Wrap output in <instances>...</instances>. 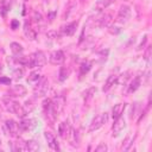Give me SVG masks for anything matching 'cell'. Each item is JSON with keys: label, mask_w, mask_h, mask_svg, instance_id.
Returning <instances> with one entry per match:
<instances>
[{"label": "cell", "mask_w": 152, "mask_h": 152, "mask_svg": "<svg viewBox=\"0 0 152 152\" xmlns=\"http://www.w3.org/2000/svg\"><path fill=\"white\" fill-rule=\"evenodd\" d=\"M46 63V57L45 53L42 51H37L31 53L30 56H27V62L25 66L28 68H42L44 66V64Z\"/></svg>", "instance_id": "cell-1"}, {"label": "cell", "mask_w": 152, "mask_h": 152, "mask_svg": "<svg viewBox=\"0 0 152 152\" xmlns=\"http://www.w3.org/2000/svg\"><path fill=\"white\" fill-rule=\"evenodd\" d=\"M4 106H5V108H6V110H8L10 113H13V114H15V115H18L19 118H25L26 116V110H25V108L21 106V104H19L18 102H15V101H13V100H11V99H4Z\"/></svg>", "instance_id": "cell-2"}, {"label": "cell", "mask_w": 152, "mask_h": 152, "mask_svg": "<svg viewBox=\"0 0 152 152\" xmlns=\"http://www.w3.org/2000/svg\"><path fill=\"white\" fill-rule=\"evenodd\" d=\"M43 110H44V113H45L46 119H48L51 124H53L55 120H56V118H57V115H56V113H55V110H53L52 100H51V99H45V100L43 101Z\"/></svg>", "instance_id": "cell-3"}, {"label": "cell", "mask_w": 152, "mask_h": 152, "mask_svg": "<svg viewBox=\"0 0 152 152\" xmlns=\"http://www.w3.org/2000/svg\"><path fill=\"white\" fill-rule=\"evenodd\" d=\"M107 121H108V114L107 113H103V114H100V115L95 116L94 120L91 121L90 126H89V132H94V131L101 128Z\"/></svg>", "instance_id": "cell-4"}, {"label": "cell", "mask_w": 152, "mask_h": 152, "mask_svg": "<svg viewBox=\"0 0 152 152\" xmlns=\"http://www.w3.org/2000/svg\"><path fill=\"white\" fill-rule=\"evenodd\" d=\"M48 89H49V81L45 77H43L40 80V82L34 86V96L36 97L44 96L48 93Z\"/></svg>", "instance_id": "cell-5"}, {"label": "cell", "mask_w": 152, "mask_h": 152, "mask_svg": "<svg viewBox=\"0 0 152 152\" xmlns=\"http://www.w3.org/2000/svg\"><path fill=\"white\" fill-rule=\"evenodd\" d=\"M65 57H64V52L62 50H56L53 52L50 53L49 56V62L53 65H61L64 62Z\"/></svg>", "instance_id": "cell-6"}, {"label": "cell", "mask_w": 152, "mask_h": 152, "mask_svg": "<svg viewBox=\"0 0 152 152\" xmlns=\"http://www.w3.org/2000/svg\"><path fill=\"white\" fill-rule=\"evenodd\" d=\"M36 126H37V120H34V119H25L19 124V129L21 132H27V131L33 129Z\"/></svg>", "instance_id": "cell-7"}, {"label": "cell", "mask_w": 152, "mask_h": 152, "mask_svg": "<svg viewBox=\"0 0 152 152\" xmlns=\"http://www.w3.org/2000/svg\"><path fill=\"white\" fill-rule=\"evenodd\" d=\"M10 96H15V97H21L26 95V88L21 84H15L10 88Z\"/></svg>", "instance_id": "cell-8"}, {"label": "cell", "mask_w": 152, "mask_h": 152, "mask_svg": "<svg viewBox=\"0 0 152 152\" xmlns=\"http://www.w3.org/2000/svg\"><path fill=\"white\" fill-rule=\"evenodd\" d=\"M70 131H71V127L69 125L68 121H62L58 126V134L61 138L63 139H68L69 134H70Z\"/></svg>", "instance_id": "cell-9"}, {"label": "cell", "mask_w": 152, "mask_h": 152, "mask_svg": "<svg viewBox=\"0 0 152 152\" xmlns=\"http://www.w3.org/2000/svg\"><path fill=\"white\" fill-rule=\"evenodd\" d=\"M5 126H6V128H7V131L11 135H13V137L18 135V133L20 131L19 129V124H17L14 120H6Z\"/></svg>", "instance_id": "cell-10"}, {"label": "cell", "mask_w": 152, "mask_h": 152, "mask_svg": "<svg viewBox=\"0 0 152 152\" xmlns=\"http://www.w3.org/2000/svg\"><path fill=\"white\" fill-rule=\"evenodd\" d=\"M52 107H53V110L56 113V115L58 116V114L63 110L64 108V97L62 96H56L53 100H52Z\"/></svg>", "instance_id": "cell-11"}, {"label": "cell", "mask_w": 152, "mask_h": 152, "mask_svg": "<svg viewBox=\"0 0 152 152\" xmlns=\"http://www.w3.org/2000/svg\"><path fill=\"white\" fill-rule=\"evenodd\" d=\"M44 137H45V139H46V141H48V145H49V147H50L51 150H55V151H58V150H59L58 142H57V140H56V138L53 137L52 133L45 132V133H44Z\"/></svg>", "instance_id": "cell-12"}, {"label": "cell", "mask_w": 152, "mask_h": 152, "mask_svg": "<svg viewBox=\"0 0 152 152\" xmlns=\"http://www.w3.org/2000/svg\"><path fill=\"white\" fill-rule=\"evenodd\" d=\"M131 17V8L127 5H122L119 10V14H118V19L119 21H126L128 18Z\"/></svg>", "instance_id": "cell-13"}, {"label": "cell", "mask_w": 152, "mask_h": 152, "mask_svg": "<svg viewBox=\"0 0 152 152\" xmlns=\"http://www.w3.org/2000/svg\"><path fill=\"white\" fill-rule=\"evenodd\" d=\"M77 25H78V21H72V23H70V24H66L65 26L62 27L63 34H65V36H72V34L76 32Z\"/></svg>", "instance_id": "cell-14"}, {"label": "cell", "mask_w": 152, "mask_h": 152, "mask_svg": "<svg viewBox=\"0 0 152 152\" xmlns=\"http://www.w3.org/2000/svg\"><path fill=\"white\" fill-rule=\"evenodd\" d=\"M42 78H43V76H42V74L39 71H32L27 77V83H30V84H32L34 87L36 84H38L40 82Z\"/></svg>", "instance_id": "cell-15"}, {"label": "cell", "mask_w": 152, "mask_h": 152, "mask_svg": "<svg viewBox=\"0 0 152 152\" xmlns=\"http://www.w3.org/2000/svg\"><path fill=\"white\" fill-rule=\"evenodd\" d=\"M125 107H126V103H116V104H114V107L112 109V116H113L114 120L122 115Z\"/></svg>", "instance_id": "cell-16"}, {"label": "cell", "mask_w": 152, "mask_h": 152, "mask_svg": "<svg viewBox=\"0 0 152 152\" xmlns=\"http://www.w3.org/2000/svg\"><path fill=\"white\" fill-rule=\"evenodd\" d=\"M24 33H25V36H26L28 39H31V40H33V39L37 38V32L32 28V26H31V24H30L28 21H26L25 25H24Z\"/></svg>", "instance_id": "cell-17"}, {"label": "cell", "mask_w": 152, "mask_h": 152, "mask_svg": "<svg viewBox=\"0 0 152 152\" xmlns=\"http://www.w3.org/2000/svg\"><path fill=\"white\" fill-rule=\"evenodd\" d=\"M125 126H126V122H125V120L120 116V118H118V119H115V122H114V125H113V133L114 134H118V133H120L124 128H125Z\"/></svg>", "instance_id": "cell-18"}, {"label": "cell", "mask_w": 152, "mask_h": 152, "mask_svg": "<svg viewBox=\"0 0 152 152\" xmlns=\"http://www.w3.org/2000/svg\"><path fill=\"white\" fill-rule=\"evenodd\" d=\"M112 21H113L112 14L110 13H106L104 15H102L99 19V26H101V27H108V26H110Z\"/></svg>", "instance_id": "cell-19"}, {"label": "cell", "mask_w": 152, "mask_h": 152, "mask_svg": "<svg viewBox=\"0 0 152 152\" xmlns=\"http://www.w3.org/2000/svg\"><path fill=\"white\" fill-rule=\"evenodd\" d=\"M68 139L70 140V144H71L72 146L78 147V145H80V138H78V132H77V131H75V129L71 128Z\"/></svg>", "instance_id": "cell-20"}, {"label": "cell", "mask_w": 152, "mask_h": 152, "mask_svg": "<svg viewBox=\"0 0 152 152\" xmlns=\"http://www.w3.org/2000/svg\"><path fill=\"white\" fill-rule=\"evenodd\" d=\"M118 83V75H110L108 78H107V82L106 84L103 86V91H108L114 84Z\"/></svg>", "instance_id": "cell-21"}, {"label": "cell", "mask_w": 152, "mask_h": 152, "mask_svg": "<svg viewBox=\"0 0 152 152\" xmlns=\"http://www.w3.org/2000/svg\"><path fill=\"white\" fill-rule=\"evenodd\" d=\"M140 83H141V81H140V76H137L135 78H133V81L131 82V84H129V87H128L127 93H128V94L134 93V91L140 87Z\"/></svg>", "instance_id": "cell-22"}, {"label": "cell", "mask_w": 152, "mask_h": 152, "mask_svg": "<svg viewBox=\"0 0 152 152\" xmlns=\"http://www.w3.org/2000/svg\"><path fill=\"white\" fill-rule=\"evenodd\" d=\"M12 150H13V151H27L26 141H24V140H21V139H18L15 142H13Z\"/></svg>", "instance_id": "cell-23"}, {"label": "cell", "mask_w": 152, "mask_h": 152, "mask_svg": "<svg viewBox=\"0 0 152 152\" xmlns=\"http://www.w3.org/2000/svg\"><path fill=\"white\" fill-rule=\"evenodd\" d=\"M115 0H97V2L95 4V8L97 11H103L104 8H107L110 4H113Z\"/></svg>", "instance_id": "cell-24"}, {"label": "cell", "mask_w": 152, "mask_h": 152, "mask_svg": "<svg viewBox=\"0 0 152 152\" xmlns=\"http://www.w3.org/2000/svg\"><path fill=\"white\" fill-rule=\"evenodd\" d=\"M90 69H91V62H89V61L82 62L81 65H80V76H81V77L84 76Z\"/></svg>", "instance_id": "cell-25"}, {"label": "cell", "mask_w": 152, "mask_h": 152, "mask_svg": "<svg viewBox=\"0 0 152 152\" xmlns=\"http://www.w3.org/2000/svg\"><path fill=\"white\" fill-rule=\"evenodd\" d=\"M10 48H11V51H12V53H13L14 56H19V55L23 53V46H21L19 43H17V42L11 43Z\"/></svg>", "instance_id": "cell-26"}, {"label": "cell", "mask_w": 152, "mask_h": 152, "mask_svg": "<svg viewBox=\"0 0 152 152\" xmlns=\"http://www.w3.org/2000/svg\"><path fill=\"white\" fill-rule=\"evenodd\" d=\"M26 146H27V151H31V152L38 151V148H39V144L36 140H27Z\"/></svg>", "instance_id": "cell-27"}, {"label": "cell", "mask_w": 152, "mask_h": 152, "mask_svg": "<svg viewBox=\"0 0 152 152\" xmlns=\"http://www.w3.org/2000/svg\"><path fill=\"white\" fill-rule=\"evenodd\" d=\"M76 7H77V2H75L74 0H71L70 1V4H69V7H68V10H66V13H65V18H69L74 12H75V10H76Z\"/></svg>", "instance_id": "cell-28"}, {"label": "cell", "mask_w": 152, "mask_h": 152, "mask_svg": "<svg viewBox=\"0 0 152 152\" xmlns=\"http://www.w3.org/2000/svg\"><path fill=\"white\" fill-rule=\"evenodd\" d=\"M12 76L14 80H20L23 76H24V69L23 68H17L13 72H12Z\"/></svg>", "instance_id": "cell-29"}, {"label": "cell", "mask_w": 152, "mask_h": 152, "mask_svg": "<svg viewBox=\"0 0 152 152\" xmlns=\"http://www.w3.org/2000/svg\"><path fill=\"white\" fill-rule=\"evenodd\" d=\"M129 75H131V71H126V72H124L122 75L118 76V83L120 82V83L125 84V83H126V81L129 78Z\"/></svg>", "instance_id": "cell-30"}, {"label": "cell", "mask_w": 152, "mask_h": 152, "mask_svg": "<svg viewBox=\"0 0 152 152\" xmlns=\"http://www.w3.org/2000/svg\"><path fill=\"white\" fill-rule=\"evenodd\" d=\"M68 74H69V71L66 70V68L62 66V68L59 69V81H64V80L68 77Z\"/></svg>", "instance_id": "cell-31"}, {"label": "cell", "mask_w": 152, "mask_h": 152, "mask_svg": "<svg viewBox=\"0 0 152 152\" xmlns=\"http://www.w3.org/2000/svg\"><path fill=\"white\" fill-rule=\"evenodd\" d=\"M24 108H25L26 113H30V112H32V110L34 109V104H33V101H32V100H28V101H26V102H25V106H24Z\"/></svg>", "instance_id": "cell-32"}, {"label": "cell", "mask_w": 152, "mask_h": 152, "mask_svg": "<svg viewBox=\"0 0 152 152\" xmlns=\"http://www.w3.org/2000/svg\"><path fill=\"white\" fill-rule=\"evenodd\" d=\"M32 19H33V21L34 23H40L42 21V14L40 13H38V12H33V15H32Z\"/></svg>", "instance_id": "cell-33"}, {"label": "cell", "mask_w": 152, "mask_h": 152, "mask_svg": "<svg viewBox=\"0 0 152 152\" xmlns=\"http://www.w3.org/2000/svg\"><path fill=\"white\" fill-rule=\"evenodd\" d=\"M96 91V88H90L88 91H87V95H86V101L87 100H89V99H91L93 97V94Z\"/></svg>", "instance_id": "cell-34"}, {"label": "cell", "mask_w": 152, "mask_h": 152, "mask_svg": "<svg viewBox=\"0 0 152 152\" xmlns=\"http://www.w3.org/2000/svg\"><path fill=\"white\" fill-rule=\"evenodd\" d=\"M0 83H1V84H6V86H8V84H11V78L5 77V76H0Z\"/></svg>", "instance_id": "cell-35"}, {"label": "cell", "mask_w": 152, "mask_h": 152, "mask_svg": "<svg viewBox=\"0 0 152 152\" xmlns=\"http://www.w3.org/2000/svg\"><path fill=\"white\" fill-rule=\"evenodd\" d=\"M19 20H17V19H13L12 21H11V28L12 30H17V28H19Z\"/></svg>", "instance_id": "cell-36"}, {"label": "cell", "mask_w": 152, "mask_h": 152, "mask_svg": "<svg viewBox=\"0 0 152 152\" xmlns=\"http://www.w3.org/2000/svg\"><path fill=\"white\" fill-rule=\"evenodd\" d=\"M95 151H96V152H106V151H107V145H104V144H100V145L95 148Z\"/></svg>", "instance_id": "cell-37"}, {"label": "cell", "mask_w": 152, "mask_h": 152, "mask_svg": "<svg viewBox=\"0 0 152 152\" xmlns=\"http://www.w3.org/2000/svg\"><path fill=\"white\" fill-rule=\"evenodd\" d=\"M55 17H56V11H50V12H48V19H49V21H52V20L55 19Z\"/></svg>", "instance_id": "cell-38"}, {"label": "cell", "mask_w": 152, "mask_h": 152, "mask_svg": "<svg viewBox=\"0 0 152 152\" xmlns=\"http://www.w3.org/2000/svg\"><path fill=\"white\" fill-rule=\"evenodd\" d=\"M46 36L50 37V38H57L58 37V33H57V31H49L46 33Z\"/></svg>", "instance_id": "cell-39"}, {"label": "cell", "mask_w": 152, "mask_h": 152, "mask_svg": "<svg viewBox=\"0 0 152 152\" xmlns=\"http://www.w3.org/2000/svg\"><path fill=\"white\" fill-rule=\"evenodd\" d=\"M150 52H151V46H147V50H146V53H145V59L146 61L150 59Z\"/></svg>", "instance_id": "cell-40"}, {"label": "cell", "mask_w": 152, "mask_h": 152, "mask_svg": "<svg viewBox=\"0 0 152 152\" xmlns=\"http://www.w3.org/2000/svg\"><path fill=\"white\" fill-rule=\"evenodd\" d=\"M146 40H147V36H144V40L141 42V44L138 46V50H140V49H142V46L145 45V43H146Z\"/></svg>", "instance_id": "cell-41"}, {"label": "cell", "mask_w": 152, "mask_h": 152, "mask_svg": "<svg viewBox=\"0 0 152 152\" xmlns=\"http://www.w3.org/2000/svg\"><path fill=\"white\" fill-rule=\"evenodd\" d=\"M0 69H1V65H0Z\"/></svg>", "instance_id": "cell-42"}, {"label": "cell", "mask_w": 152, "mask_h": 152, "mask_svg": "<svg viewBox=\"0 0 152 152\" xmlns=\"http://www.w3.org/2000/svg\"><path fill=\"white\" fill-rule=\"evenodd\" d=\"M0 144H1V140H0Z\"/></svg>", "instance_id": "cell-43"}]
</instances>
